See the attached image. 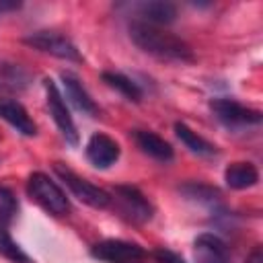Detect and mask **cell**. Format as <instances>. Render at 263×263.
<instances>
[{
  "mask_svg": "<svg viewBox=\"0 0 263 263\" xmlns=\"http://www.w3.org/2000/svg\"><path fill=\"white\" fill-rule=\"evenodd\" d=\"M129 37L142 51L158 60H168V62H193L195 60L191 47L181 37L160 31L154 25L134 21L129 25Z\"/></svg>",
  "mask_w": 263,
  "mask_h": 263,
  "instance_id": "cell-1",
  "label": "cell"
},
{
  "mask_svg": "<svg viewBox=\"0 0 263 263\" xmlns=\"http://www.w3.org/2000/svg\"><path fill=\"white\" fill-rule=\"evenodd\" d=\"M27 191L45 212H49L53 216H64L70 210V201H68L66 193L45 173H33L27 181Z\"/></svg>",
  "mask_w": 263,
  "mask_h": 263,
  "instance_id": "cell-2",
  "label": "cell"
},
{
  "mask_svg": "<svg viewBox=\"0 0 263 263\" xmlns=\"http://www.w3.org/2000/svg\"><path fill=\"white\" fill-rule=\"evenodd\" d=\"M53 171H55V175L66 183V187L72 191V195L78 197L82 203H86V205H90V208H95V210H105V208L111 205V193H107L105 189H101V187L88 183L86 179L78 177V175H76L72 168H68L66 164L55 162V164H53Z\"/></svg>",
  "mask_w": 263,
  "mask_h": 263,
  "instance_id": "cell-3",
  "label": "cell"
},
{
  "mask_svg": "<svg viewBox=\"0 0 263 263\" xmlns=\"http://www.w3.org/2000/svg\"><path fill=\"white\" fill-rule=\"evenodd\" d=\"M111 201H115V208L119 210V214L123 218H127L129 222H136V224L148 222L154 214L152 203L144 197V193L138 187H132V185H117L113 189Z\"/></svg>",
  "mask_w": 263,
  "mask_h": 263,
  "instance_id": "cell-4",
  "label": "cell"
},
{
  "mask_svg": "<svg viewBox=\"0 0 263 263\" xmlns=\"http://www.w3.org/2000/svg\"><path fill=\"white\" fill-rule=\"evenodd\" d=\"M25 43L31 45L33 49H39L43 53L55 55L60 60L82 62V55L76 49V45L70 39H66L64 35L53 33V31H37V33H31V35L25 37Z\"/></svg>",
  "mask_w": 263,
  "mask_h": 263,
  "instance_id": "cell-5",
  "label": "cell"
},
{
  "mask_svg": "<svg viewBox=\"0 0 263 263\" xmlns=\"http://www.w3.org/2000/svg\"><path fill=\"white\" fill-rule=\"evenodd\" d=\"M90 255L105 263H140L146 253L136 242H127L119 238H105L90 247Z\"/></svg>",
  "mask_w": 263,
  "mask_h": 263,
  "instance_id": "cell-6",
  "label": "cell"
},
{
  "mask_svg": "<svg viewBox=\"0 0 263 263\" xmlns=\"http://www.w3.org/2000/svg\"><path fill=\"white\" fill-rule=\"evenodd\" d=\"M43 86H45V95H47V107H49V113H51L55 125L60 127V132L66 138V142L76 146L78 144V132H76L74 119H72V115L68 111V105L64 101V95L60 92L58 84L51 78H45Z\"/></svg>",
  "mask_w": 263,
  "mask_h": 263,
  "instance_id": "cell-7",
  "label": "cell"
},
{
  "mask_svg": "<svg viewBox=\"0 0 263 263\" xmlns=\"http://www.w3.org/2000/svg\"><path fill=\"white\" fill-rule=\"evenodd\" d=\"M212 113L216 115L218 121H222L228 127H245V125H255L261 121V111L249 109L232 99H214L210 103Z\"/></svg>",
  "mask_w": 263,
  "mask_h": 263,
  "instance_id": "cell-8",
  "label": "cell"
},
{
  "mask_svg": "<svg viewBox=\"0 0 263 263\" xmlns=\"http://www.w3.org/2000/svg\"><path fill=\"white\" fill-rule=\"evenodd\" d=\"M119 144L107 134H92L86 142V158L97 168H109L119 158Z\"/></svg>",
  "mask_w": 263,
  "mask_h": 263,
  "instance_id": "cell-9",
  "label": "cell"
},
{
  "mask_svg": "<svg viewBox=\"0 0 263 263\" xmlns=\"http://www.w3.org/2000/svg\"><path fill=\"white\" fill-rule=\"evenodd\" d=\"M193 257L195 263H228V249L220 236L203 232L193 242Z\"/></svg>",
  "mask_w": 263,
  "mask_h": 263,
  "instance_id": "cell-10",
  "label": "cell"
},
{
  "mask_svg": "<svg viewBox=\"0 0 263 263\" xmlns=\"http://www.w3.org/2000/svg\"><path fill=\"white\" fill-rule=\"evenodd\" d=\"M62 84H64V97L74 109H78L84 115H97L99 109L90 99V95L86 92V88L82 86V82L78 80V76L70 72H62Z\"/></svg>",
  "mask_w": 263,
  "mask_h": 263,
  "instance_id": "cell-11",
  "label": "cell"
},
{
  "mask_svg": "<svg viewBox=\"0 0 263 263\" xmlns=\"http://www.w3.org/2000/svg\"><path fill=\"white\" fill-rule=\"evenodd\" d=\"M0 117L6 123H10L23 136H35L37 134L35 121L29 117L27 109L18 101H14V99H8V97H2L0 99Z\"/></svg>",
  "mask_w": 263,
  "mask_h": 263,
  "instance_id": "cell-12",
  "label": "cell"
},
{
  "mask_svg": "<svg viewBox=\"0 0 263 263\" xmlns=\"http://www.w3.org/2000/svg\"><path fill=\"white\" fill-rule=\"evenodd\" d=\"M138 14L142 16V23H148L154 27L168 25L177 18V6L164 0H150V2L138 4Z\"/></svg>",
  "mask_w": 263,
  "mask_h": 263,
  "instance_id": "cell-13",
  "label": "cell"
},
{
  "mask_svg": "<svg viewBox=\"0 0 263 263\" xmlns=\"http://www.w3.org/2000/svg\"><path fill=\"white\" fill-rule=\"evenodd\" d=\"M134 140L138 144V148H142L144 154L156 158V160H162V162H168L173 160V148L166 140H162L160 136H156L154 132H146V129H136L134 132Z\"/></svg>",
  "mask_w": 263,
  "mask_h": 263,
  "instance_id": "cell-14",
  "label": "cell"
},
{
  "mask_svg": "<svg viewBox=\"0 0 263 263\" xmlns=\"http://www.w3.org/2000/svg\"><path fill=\"white\" fill-rule=\"evenodd\" d=\"M224 181L230 189H249L257 185L259 171L251 162H232L224 171Z\"/></svg>",
  "mask_w": 263,
  "mask_h": 263,
  "instance_id": "cell-15",
  "label": "cell"
},
{
  "mask_svg": "<svg viewBox=\"0 0 263 263\" xmlns=\"http://www.w3.org/2000/svg\"><path fill=\"white\" fill-rule=\"evenodd\" d=\"M175 134H177V138H179L191 152H195V154H199V156H214V154H216V146H212L208 140H203L201 136H197L187 123L177 121V123H175Z\"/></svg>",
  "mask_w": 263,
  "mask_h": 263,
  "instance_id": "cell-16",
  "label": "cell"
},
{
  "mask_svg": "<svg viewBox=\"0 0 263 263\" xmlns=\"http://www.w3.org/2000/svg\"><path fill=\"white\" fill-rule=\"evenodd\" d=\"M103 80H105L111 88L119 90L125 99L134 101V103H138V101L142 99V88H140L132 78H127L125 74H119V72H103Z\"/></svg>",
  "mask_w": 263,
  "mask_h": 263,
  "instance_id": "cell-17",
  "label": "cell"
},
{
  "mask_svg": "<svg viewBox=\"0 0 263 263\" xmlns=\"http://www.w3.org/2000/svg\"><path fill=\"white\" fill-rule=\"evenodd\" d=\"M0 255H2L4 259H8L10 263H35V261L12 240V236L8 234V230L2 228V226H0Z\"/></svg>",
  "mask_w": 263,
  "mask_h": 263,
  "instance_id": "cell-18",
  "label": "cell"
},
{
  "mask_svg": "<svg viewBox=\"0 0 263 263\" xmlns=\"http://www.w3.org/2000/svg\"><path fill=\"white\" fill-rule=\"evenodd\" d=\"M181 193H185L189 199H197V201H205V203H214L220 197V191L201 183H187L181 187Z\"/></svg>",
  "mask_w": 263,
  "mask_h": 263,
  "instance_id": "cell-19",
  "label": "cell"
},
{
  "mask_svg": "<svg viewBox=\"0 0 263 263\" xmlns=\"http://www.w3.org/2000/svg\"><path fill=\"white\" fill-rule=\"evenodd\" d=\"M16 210H18V203L14 193L8 187L0 185V224L12 222V218L16 216Z\"/></svg>",
  "mask_w": 263,
  "mask_h": 263,
  "instance_id": "cell-20",
  "label": "cell"
},
{
  "mask_svg": "<svg viewBox=\"0 0 263 263\" xmlns=\"http://www.w3.org/2000/svg\"><path fill=\"white\" fill-rule=\"evenodd\" d=\"M154 257H156L158 263H187L181 255H177V253H173V251H168V249H158V251H154Z\"/></svg>",
  "mask_w": 263,
  "mask_h": 263,
  "instance_id": "cell-21",
  "label": "cell"
},
{
  "mask_svg": "<svg viewBox=\"0 0 263 263\" xmlns=\"http://www.w3.org/2000/svg\"><path fill=\"white\" fill-rule=\"evenodd\" d=\"M247 263H263V253H261V249H259V247L251 253V257L247 259Z\"/></svg>",
  "mask_w": 263,
  "mask_h": 263,
  "instance_id": "cell-22",
  "label": "cell"
},
{
  "mask_svg": "<svg viewBox=\"0 0 263 263\" xmlns=\"http://www.w3.org/2000/svg\"><path fill=\"white\" fill-rule=\"evenodd\" d=\"M21 4L18 2H10V4H6V2H0V12H4V10H10V8H18Z\"/></svg>",
  "mask_w": 263,
  "mask_h": 263,
  "instance_id": "cell-23",
  "label": "cell"
}]
</instances>
